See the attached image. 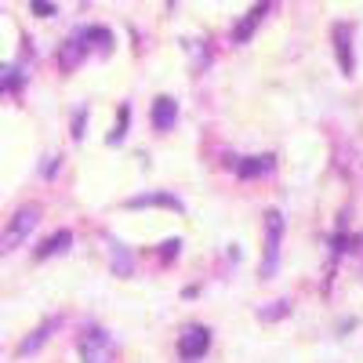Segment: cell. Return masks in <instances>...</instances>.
<instances>
[{
	"mask_svg": "<svg viewBox=\"0 0 363 363\" xmlns=\"http://www.w3.org/2000/svg\"><path fill=\"white\" fill-rule=\"evenodd\" d=\"M280 244H284V215H280V211H265V251H262V265H258L262 280L277 277L280 251H284Z\"/></svg>",
	"mask_w": 363,
	"mask_h": 363,
	"instance_id": "6da1fadb",
	"label": "cell"
},
{
	"mask_svg": "<svg viewBox=\"0 0 363 363\" xmlns=\"http://www.w3.org/2000/svg\"><path fill=\"white\" fill-rule=\"evenodd\" d=\"M37 222H40V207H37V203H26V207H18L15 215H11V222H8V229L0 233V251L11 255L15 247H22L26 240H29V233L37 229Z\"/></svg>",
	"mask_w": 363,
	"mask_h": 363,
	"instance_id": "7a4b0ae2",
	"label": "cell"
},
{
	"mask_svg": "<svg viewBox=\"0 0 363 363\" xmlns=\"http://www.w3.org/2000/svg\"><path fill=\"white\" fill-rule=\"evenodd\" d=\"M77 352H80V363H116V342L102 327H87L77 342Z\"/></svg>",
	"mask_w": 363,
	"mask_h": 363,
	"instance_id": "3957f363",
	"label": "cell"
},
{
	"mask_svg": "<svg viewBox=\"0 0 363 363\" xmlns=\"http://www.w3.org/2000/svg\"><path fill=\"white\" fill-rule=\"evenodd\" d=\"M211 349V330L203 323H186L182 327V335H178V356L186 359V363H196L203 359Z\"/></svg>",
	"mask_w": 363,
	"mask_h": 363,
	"instance_id": "277c9868",
	"label": "cell"
},
{
	"mask_svg": "<svg viewBox=\"0 0 363 363\" xmlns=\"http://www.w3.org/2000/svg\"><path fill=\"white\" fill-rule=\"evenodd\" d=\"M272 11V0H258V4L244 15V18H240L236 22V29H233V44H247L255 33H258V26L265 22V15Z\"/></svg>",
	"mask_w": 363,
	"mask_h": 363,
	"instance_id": "5b68a950",
	"label": "cell"
},
{
	"mask_svg": "<svg viewBox=\"0 0 363 363\" xmlns=\"http://www.w3.org/2000/svg\"><path fill=\"white\" fill-rule=\"evenodd\" d=\"M149 120H153V131H160V135L174 131V124H178V102H174L171 95H160V99H153V109H149Z\"/></svg>",
	"mask_w": 363,
	"mask_h": 363,
	"instance_id": "8992f818",
	"label": "cell"
},
{
	"mask_svg": "<svg viewBox=\"0 0 363 363\" xmlns=\"http://www.w3.org/2000/svg\"><path fill=\"white\" fill-rule=\"evenodd\" d=\"M335 51H338L342 77H352L356 73V62H352V26L349 22H338L335 26Z\"/></svg>",
	"mask_w": 363,
	"mask_h": 363,
	"instance_id": "52a82bcc",
	"label": "cell"
},
{
	"mask_svg": "<svg viewBox=\"0 0 363 363\" xmlns=\"http://www.w3.org/2000/svg\"><path fill=\"white\" fill-rule=\"evenodd\" d=\"M87 37L84 33H77V37H69L62 48H58V66H62V73H73L80 62H84V55H87Z\"/></svg>",
	"mask_w": 363,
	"mask_h": 363,
	"instance_id": "ba28073f",
	"label": "cell"
},
{
	"mask_svg": "<svg viewBox=\"0 0 363 363\" xmlns=\"http://www.w3.org/2000/svg\"><path fill=\"white\" fill-rule=\"evenodd\" d=\"M69 244H73V233L69 229H58V233H51L44 244L37 247V262H48V258H55V255H66L69 251Z\"/></svg>",
	"mask_w": 363,
	"mask_h": 363,
	"instance_id": "9c48e42d",
	"label": "cell"
},
{
	"mask_svg": "<svg viewBox=\"0 0 363 363\" xmlns=\"http://www.w3.org/2000/svg\"><path fill=\"white\" fill-rule=\"evenodd\" d=\"M58 327V320H44L37 330H33V335H29V338H22V345H18V359H26V356H33V352H40L44 349V342L51 338V330Z\"/></svg>",
	"mask_w": 363,
	"mask_h": 363,
	"instance_id": "30bf717a",
	"label": "cell"
},
{
	"mask_svg": "<svg viewBox=\"0 0 363 363\" xmlns=\"http://www.w3.org/2000/svg\"><path fill=\"white\" fill-rule=\"evenodd\" d=\"M128 207H131V211H138V207H167V211H182V200L171 196V193H142V196H131Z\"/></svg>",
	"mask_w": 363,
	"mask_h": 363,
	"instance_id": "8fae6325",
	"label": "cell"
},
{
	"mask_svg": "<svg viewBox=\"0 0 363 363\" xmlns=\"http://www.w3.org/2000/svg\"><path fill=\"white\" fill-rule=\"evenodd\" d=\"M272 167H277V164H272V157H244V160L236 164V174L247 182V178H262V174H269Z\"/></svg>",
	"mask_w": 363,
	"mask_h": 363,
	"instance_id": "7c38bea8",
	"label": "cell"
},
{
	"mask_svg": "<svg viewBox=\"0 0 363 363\" xmlns=\"http://www.w3.org/2000/svg\"><path fill=\"white\" fill-rule=\"evenodd\" d=\"M113 272H116V277H131V272H135V258H131V251H128V247H120L116 240H113Z\"/></svg>",
	"mask_w": 363,
	"mask_h": 363,
	"instance_id": "4fadbf2b",
	"label": "cell"
},
{
	"mask_svg": "<svg viewBox=\"0 0 363 363\" xmlns=\"http://www.w3.org/2000/svg\"><path fill=\"white\" fill-rule=\"evenodd\" d=\"M128 124H131V106L124 102V106L116 109V128L109 131L106 142H109V145H120V142H124V135H128Z\"/></svg>",
	"mask_w": 363,
	"mask_h": 363,
	"instance_id": "5bb4252c",
	"label": "cell"
},
{
	"mask_svg": "<svg viewBox=\"0 0 363 363\" xmlns=\"http://www.w3.org/2000/svg\"><path fill=\"white\" fill-rule=\"evenodd\" d=\"M84 37H87V44H99L102 55L113 51V33H109L106 26H91V29H84Z\"/></svg>",
	"mask_w": 363,
	"mask_h": 363,
	"instance_id": "9a60e30c",
	"label": "cell"
},
{
	"mask_svg": "<svg viewBox=\"0 0 363 363\" xmlns=\"http://www.w3.org/2000/svg\"><path fill=\"white\" fill-rule=\"evenodd\" d=\"M22 87V73L15 66H0V95L4 91H18Z\"/></svg>",
	"mask_w": 363,
	"mask_h": 363,
	"instance_id": "2e32d148",
	"label": "cell"
},
{
	"mask_svg": "<svg viewBox=\"0 0 363 363\" xmlns=\"http://www.w3.org/2000/svg\"><path fill=\"white\" fill-rule=\"evenodd\" d=\"M186 48H189V51H193V58H196V62H193V69H196V73H200V69H203V66H207V62H211V51H207V48H203V44H200V40H186Z\"/></svg>",
	"mask_w": 363,
	"mask_h": 363,
	"instance_id": "e0dca14e",
	"label": "cell"
},
{
	"mask_svg": "<svg viewBox=\"0 0 363 363\" xmlns=\"http://www.w3.org/2000/svg\"><path fill=\"white\" fill-rule=\"evenodd\" d=\"M84 120H87V109L80 106V109L73 113V142H80V138H84Z\"/></svg>",
	"mask_w": 363,
	"mask_h": 363,
	"instance_id": "ac0fdd59",
	"label": "cell"
},
{
	"mask_svg": "<svg viewBox=\"0 0 363 363\" xmlns=\"http://www.w3.org/2000/svg\"><path fill=\"white\" fill-rule=\"evenodd\" d=\"M280 316H287V301H277V309H262L258 313V320H280Z\"/></svg>",
	"mask_w": 363,
	"mask_h": 363,
	"instance_id": "d6986e66",
	"label": "cell"
},
{
	"mask_svg": "<svg viewBox=\"0 0 363 363\" xmlns=\"http://www.w3.org/2000/svg\"><path fill=\"white\" fill-rule=\"evenodd\" d=\"M33 11H37L40 18H51V15H55V8L48 4V0H33Z\"/></svg>",
	"mask_w": 363,
	"mask_h": 363,
	"instance_id": "ffe728a7",
	"label": "cell"
},
{
	"mask_svg": "<svg viewBox=\"0 0 363 363\" xmlns=\"http://www.w3.org/2000/svg\"><path fill=\"white\" fill-rule=\"evenodd\" d=\"M178 247H182V240H167L164 251H160V255H164V262H167V258H174V255H178Z\"/></svg>",
	"mask_w": 363,
	"mask_h": 363,
	"instance_id": "44dd1931",
	"label": "cell"
},
{
	"mask_svg": "<svg viewBox=\"0 0 363 363\" xmlns=\"http://www.w3.org/2000/svg\"><path fill=\"white\" fill-rule=\"evenodd\" d=\"M55 167H58V157H48V164H44V174L51 178V174H55Z\"/></svg>",
	"mask_w": 363,
	"mask_h": 363,
	"instance_id": "7402d4cb",
	"label": "cell"
}]
</instances>
